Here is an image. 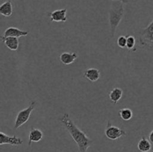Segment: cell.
Here are the masks:
<instances>
[{
	"instance_id": "cell-9",
	"label": "cell",
	"mask_w": 153,
	"mask_h": 152,
	"mask_svg": "<svg viewBox=\"0 0 153 152\" xmlns=\"http://www.w3.org/2000/svg\"><path fill=\"white\" fill-rule=\"evenodd\" d=\"M1 41L11 51H16L19 48V40L17 37H0Z\"/></svg>"
},
{
	"instance_id": "cell-3",
	"label": "cell",
	"mask_w": 153,
	"mask_h": 152,
	"mask_svg": "<svg viewBox=\"0 0 153 152\" xmlns=\"http://www.w3.org/2000/svg\"><path fill=\"white\" fill-rule=\"evenodd\" d=\"M139 43L143 47L153 49V19L149 25L140 33Z\"/></svg>"
},
{
	"instance_id": "cell-16",
	"label": "cell",
	"mask_w": 153,
	"mask_h": 152,
	"mask_svg": "<svg viewBox=\"0 0 153 152\" xmlns=\"http://www.w3.org/2000/svg\"><path fill=\"white\" fill-rule=\"evenodd\" d=\"M119 115L121 119L124 121H129L133 116L132 110L129 108H123L120 110Z\"/></svg>"
},
{
	"instance_id": "cell-7",
	"label": "cell",
	"mask_w": 153,
	"mask_h": 152,
	"mask_svg": "<svg viewBox=\"0 0 153 152\" xmlns=\"http://www.w3.org/2000/svg\"><path fill=\"white\" fill-rule=\"evenodd\" d=\"M67 11L66 8L55 10L54 11L49 13V16L50 17L51 22H66L67 20Z\"/></svg>"
},
{
	"instance_id": "cell-6",
	"label": "cell",
	"mask_w": 153,
	"mask_h": 152,
	"mask_svg": "<svg viewBox=\"0 0 153 152\" xmlns=\"http://www.w3.org/2000/svg\"><path fill=\"white\" fill-rule=\"evenodd\" d=\"M23 143V140L16 136H7L2 132H0V145H10L13 146H19Z\"/></svg>"
},
{
	"instance_id": "cell-19",
	"label": "cell",
	"mask_w": 153,
	"mask_h": 152,
	"mask_svg": "<svg viewBox=\"0 0 153 152\" xmlns=\"http://www.w3.org/2000/svg\"><path fill=\"white\" fill-rule=\"evenodd\" d=\"M149 140L151 142V143H153V130L150 132L149 135Z\"/></svg>"
},
{
	"instance_id": "cell-10",
	"label": "cell",
	"mask_w": 153,
	"mask_h": 152,
	"mask_svg": "<svg viewBox=\"0 0 153 152\" xmlns=\"http://www.w3.org/2000/svg\"><path fill=\"white\" fill-rule=\"evenodd\" d=\"M43 134L40 129L31 128L28 135V146H30L32 142H38L43 139Z\"/></svg>"
},
{
	"instance_id": "cell-13",
	"label": "cell",
	"mask_w": 153,
	"mask_h": 152,
	"mask_svg": "<svg viewBox=\"0 0 153 152\" xmlns=\"http://www.w3.org/2000/svg\"><path fill=\"white\" fill-rule=\"evenodd\" d=\"M13 13V6L11 1L7 0L0 5V14L4 16H10Z\"/></svg>"
},
{
	"instance_id": "cell-2",
	"label": "cell",
	"mask_w": 153,
	"mask_h": 152,
	"mask_svg": "<svg viewBox=\"0 0 153 152\" xmlns=\"http://www.w3.org/2000/svg\"><path fill=\"white\" fill-rule=\"evenodd\" d=\"M124 16L123 3L120 1H113L109 10V24L111 28V37H114L118 25Z\"/></svg>"
},
{
	"instance_id": "cell-17",
	"label": "cell",
	"mask_w": 153,
	"mask_h": 152,
	"mask_svg": "<svg viewBox=\"0 0 153 152\" xmlns=\"http://www.w3.org/2000/svg\"><path fill=\"white\" fill-rule=\"evenodd\" d=\"M136 39L134 36L128 35L127 36L126 40V49L130 52H135L136 48Z\"/></svg>"
},
{
	"instance_id": "cell-14",
	"label": "cell",
	"mask_w": 153,
	"mask_h": 152,
	"mask_svg": "<svg viewBox=\"0 0 153 152\" xmlns=\"http://www.w3.org/2000/svg\"><path fill=\"white\" fill-rule=\"evenodd\" d=\"M123 93V91L121 88L115 87L109 93V98H110V100L112 102L117 104L118 101L122 98Z\"/></svg>"
},
{
	"instance_id": "cell-11",
	"label": "cell",
	"mask_w": 153,
	"mask_h": 152,
	"mask_svg": "<svg viewBox=\"0 0 153 152\" xmlns=\"http://www.w3.org/2000/svg\"><path fill=\"white\" fill-rule=\"evenodd\" d=\"M83 75L85 78L89 80L90 81L95 82L100 79V72L98 69L91 68L85 70L83 73Z\"/></svg>"
},
{
	"instance_id": "cell-8",
	"label": "cell",
	"mask_w": 153,
	"mask_h": 152,
	"mask_svg": "<svg viewBox=\"0 0 153 152\" xmlns=\"http://www.w3.org/2000/svg\"><path fill=\"white\" fill-rule=\"evenodd\" d=\"M28 34V31H22V30L19 29L15 27H9L4 31L3 37H19L27 36Z\"/></svg>"
},
{
	"instance_id": "cell-1",
	"label": "cell",
	"mask_w": 153,
	"mask_h": 152,
	"mask_svg": "<svg viewBox=\"0 0 153 152\" xmlns=\"http://www.w3.org/2000/svg\"><path fill=\"white\" fill-rule=\"evenodd\" d=\"M61 122L76 143L80 152H88V148L92 145L93 140H91L84 131L78 128L68 113L63 114L61 118Z\"/></svg>"
},
{
	"instance_id": "cell-18",
	"label": "cell",
	"mask_w": 153,
	"mask_h": 152,
	"mask_svg": "<svg viewBox=\"0 0 153 152\" xmlns=\"http://www.w3.org/2000/svg\"><path fill=\"white\" fill-rule=\"evenodd\" d=\"M127 37L126 36H120L117 39V46L121 49H125L126 47Z\"/></svg>"
},
{
	"instance_id": "cell-4",
	"label": "cell",
	"mask_w": 153,
	"mask_h": 152,
	"mask_svg": "<svg viewBox=\"0 0 153 152\" xmlns=\"http://www.w3.org/2000/svg\"><path fill=\"white\" fill-rule=\"evenodd\" d=\"M35 101H31V104H29V106L27 108L23 109V110L18 112L16 119H15V129H17V128H19V127H21L22 125H24V124L28 122V120L30 118V116H31V112L34 110V107H35Z\"/></svg>"
},
{
	"instance_id": "cell-5",
	"label": "cell",
	"mask_w": 153,
	"mask_h": 152,
	"mask_svg": "<svg viewBox=\"0 0 153 152\" xmlns=\"http://www.w3.org/2000/svg\"><path fill=\"white\" fill-rule=\"evenodd\" d=\"M105 134L108 139L111 140H116L120 139V137L127 135L126 131L118 127L112 125L110 121L108 122V125H106L105 130Z\"/></svg>"
},
{
	"instance_id": "cell-15",
	"label": "cell",
	"mask_w": 153,
	"mask_h": 152,
	"mask_svg": "<svg viewBox=\"0 0 153 152\" xmlns=\"http://www.w3.org/2000/svg\"><path fill=\"white\" fill-rule=\"evenodd\" d=\"M137 148L140 152H148L152 148V143L146 137H142L137 144Z\"/></svg>"
},
{
	"instance_id": "cell-12",
	"label": "cell",
	"mask_w": 153,
	"mask_h": 152,
	"mask_svg": "<svg viewBox=\"0 0 153 152\" xmlns=\"http://www.w3.org/2000/svg\"><path fill=\"white\" fill-rule=\"evenodd\" d=\"M78 58V55L76 52H64L61 54L59 57V59L63 64L65 65H70L73 63Z\"/></svg>"
},
{
	"instance_id": "cell-20",
	"label": "cell",
	"mask_w": 153,
	"mask_h": 152,
	"mask_svg": "<svg viewBox=\"0 0 153 152\" xmlns=\"http://www.w3.org/2000/svg\"><path fill=\"white\" fill-rule=\"evenodd\" d=\"M113 1H120L121 2H123V4H127L128 3V0H113Z\"/></svg>"
},
{
	"instance_id": "cell-21",
	"label": "cell",
	"mask_w": 153,
	"mask_h": 152,
	"mask_svg": "<svg viewBox=\"0 0 153 152\" xmlns=\"http://www.w3.org/2000/svg\"><path fill=\"white\" fill-rule=\"evenodd\" d=\"M148 152H149V151H148ZM151 152H153V151H151Z\"/></svg>"
}]
</instances>
